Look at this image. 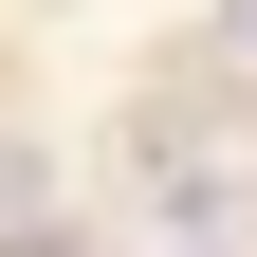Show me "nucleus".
I'll return each mask as SVG.
<instances>
[{"label": "nucleus", "instance_id": "f257e3e1", "mask_svg": "<svg viewBox=\"0 0 257 257\" xmlns=\"http://www.w3.org/2000/svg\"><path fill=\"white\" fill-rule=\"evenodd\" d=\"M220 37H239V55H257V0H220Z\"/></svg>", "mask_w": 257, "mask_h": 257}]
</instances>
